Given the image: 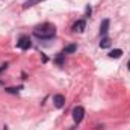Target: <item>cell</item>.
I'll use <instances>...</instances> for the list:
<instances>
[{"label": "cell", "instance_id": "obj_1", "mask_svg": "<svg viewBox=\"0 0 130 130\" xmlns=\"http://www.w3.org/2000/svg\"><path fill=\"white\" fill-rule=\"evenodd\" d=\"M33 36L38 39H52L56 36V27L52 23H42L33 29Z\"/></svg>", "mask_w": 130, "mask_h": 130}, {"label": "cell", "instance_id": "obj_2", "mask_svg": "<svg viewBox=\"0 0 130 130\" xmlns=\"http://www.w3.org/2000/svg\"><path fill=\"white\" fill-rule=\"evenodd\" d=\"M83 118H85V109L82 106H76L73 109V120H74V123L79 126L83 121Z\"/></svg>", "mask_w": 130, "mask_h": 130}, {"label": "cell", "instance_id": "obj_3", "mask_svg": "<svg viewBox=\"0 0 130 130\" xmlns=\"http://www.w3.org/2000/svg\"><path fill=\"white\" fill-rule=\"evenodd\" d=\"M17 47H18L20 50H29V48L32 47L30 38H29L27 35H21V36L18 38V41H17Z\"/></svg>", "mask_w": 130, "mask_h": 130}, {"label": "cell", "instance_id": "obj_4", "mask_svg": "<svg viewBox=\"0 0 130 130\" xmlns=\"http://www.w3.org/2000/svg\"><path fill=\"white\" fill-rule=\"evenodd\" d=\"M85 29H86V21H85V18H80V20H77V21L73 24V32L82 33Z\"/></svg>", "mask_w": 130, "mask_h": 130}, {"label": "cell", "instance_id": "obj_5", "mask_svg": "<svg viewBox=\"0 0 130 130\" xmlns=\"http://www.w3.org/2000/svg\"><path fill=\"white\" fill-rule=\"evenodd\" d=\"M53 104H55V107H58V109H62L65 106V97L62 94H56V95H53Z\"/></svg>", "mask_w": 130, "mask_h": 130}, {"label": "cell", "instance_id": "obj_6", "mask_svg": "<svg viewBox=\"0 0 130 130\" xmlns=\"http://www.w3.org/2000/svg\"><path fill=\"white\" fill-rule=\"evenodd\" d=\"M109 24H110V20L109 18L101 20V23H100V35L101 36H106L107 35V32H109Z\"/></svg>", "mask_w": 130, "mask_h": 130}, {"label": "cell", "instance_id": "obj_7", "mask_svg": "<svg viewBox=\"0 0 130 130\" xmlns=\"http://www.w3.org/2000/svg\"><path fill=\"white\" fill-rule=\"evenodd\" d=\"M42 2H45V0H26V2L23 3V9L33 8L35 5H39V3H42Z\"/></svg>", "mask_w": 130, "mask_h": 130}, {"label": "cell", "instance_id": "obj_8", "mask_svg": "<svg viewBox=\"0 0 130 130\" xmlns=\"http://www.w3.org/2000/svg\"><path fill=\"white\" fill-rule=\"evenodd\" d=\"M76 50H77V45H76V44H68V45L64 47L62 53H64V55H71V53H76Z\"/></svg>", "mask_w": 130, "mask_h": 130}, {"label": "cell", "instance_id": "obj_9", "mask_svg": "<svg viewBox=\"0 0 130 130\" xmlns=\"http://www.w3.org/2000/svg\"><path fill=\"white\" fill-rule=\"evenodd\" d=\"M100 47H101V48H109V47H110V38L103 36L101 41H100Z\"/></svg>", "mask_w": 130, "mask_h": 130}, {"label": "cell", "instance_id": "obj_10", "mask_svg": "<svg viewBox=\"0 0 130 130\" xmlns=\"http://www.w3.org/2000/svg\"><path fill=\"white\" fill-rule=\"evenodd\" d=\"M121 56H123V50H120V48H115V50H112V52L109 53V58L118 59V58H121Z\"/></svg>", "mask_w": 130, "mask_h": 130}, {"label": "cell", "instance_id": "obj_11", "mask_svg": "<svg viewBox=\"0 0 130 130\" xmlns=\"http://www.w3.org/2000/svg\"><path fill=\"white\" fill-rule=\"evenodd\" d=\"M55 62H56L58 65H64V62H65V55L62 53V52H61V53H59V55L56 56V59H55Z\"/></svg>", "mask_w": 130, "mask_h": 130}, {"label": "cell", "instance_id": "obj_12", "mask_svg": "<svg viewBox=\"0 0 130 130\" xmlns=\"http://www.w3.org/2000/svg\"><path fill=\"white\" fill-rule=\"evenodd\" d=\"M18 89H21V86H20V88H6V91H8V92H12V94L18 92Z\"/></svg>", "mask_w": 130, "mask_h": 130}, {"label": "cell", "instance_id": "obj_13", "mask_svg": "<svg viewBox=\"0 0 130 130\" xmlns=\"http://www.w3.org/2000/svg\"><path fill=\"white\" fill-rule=\"evenodd\" d=\"M91 12H92V8H91V5H88L86 6V17H91Z\"/></svg>", "mask_w": 130, "mask_h": 130}, {"label": "cell", "instance_id": "obj_14", "mask_svg": "<svg viewBox=\"0 0 130 130\" xmlns=\"http://www.w3.org/2000/svg\"><path fill=\"white\" fill-rule=\"evenodd\" d=\"M127 65H129V70H130V61H129V64H127Z\"/></svg>", "mask_w": 130, "mask_h": 130}]
</instances>
